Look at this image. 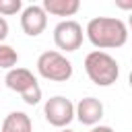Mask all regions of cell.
I'll list each match as a JSON object with an SVG mask.
<instances>
[{
  "instance_id": "8fae6325",
  "label": "cell",
  "mask_w": 132,
  "mask_h": 132,
  "mask_svg": "<svg viewBox=\"0 0 132 132\" xmlns=\"http://www.w3.org/2000/svg\"><path fill=\"white\" fill-rule=\"evenodd\" d=\"M19 62V54L12 45L8 43H0V68L4 70H12Z\"/></svg>"
},
{
  "instance_id": "277c9868",
  "label": "cell",
  "mask_w": 132,
  "mask_h": 132,
  "mask_svg": "<svg viewBox=\"0 0 132 132\" xmlns=\"http://www.w3.org/2000/svg\"><path fill=\"white\" fill-rule=\"evenodd\" d=\"M43 116L45 120L56 126V128H66L72 120H74V103L62 95L50 97L43 105Z\"/></svg>"
},
{
  "instance_id": "d6986e66",
  "label": "cell",
  "mask_w": 132,
  "mask_h": 132,
  "mask_svg": "<svg viewBox=\"0 0 132 132\" xmlns=\"http://www.w3.org/2000/svg\"><path fill=\"white\" fill-rule=\"evenodd\" d=\"M60 132H74V130H68V128H62Z\"/></svg>"
},
{
  "instance_id": "5bb4252c",
  "label": "cell",
  "mask_w": 132,
  "mask_h": 132,
  "mask_svg": "<svg viewBox=\"0 0 132 132\" xmlns=\"http://www.w3.org/2000/svg\"><path fill=\"white\" fill-rule=\"evenodd\" d=\"M6 35H8V23L4 16H0V43L6 39Z\"/></svg>"
},
{
  "instance_id": "3957f363",
  "label": "cell",
  "mask_w": 132,
  "mask_h": 132,
  "mask_svg": "<svg viewBox=\"0 0 132 132\" xmlns=\"http://www.w3.org/2000/svg\"><path fill=\"white\" fill-rule=\"evenodd\" d=\"M37 72L45 80L66 82L72 76V62L64 54H60L56 50H47L37 58Z\"/></svg>"
},
{
  "instance_id": "7a4b0ae2",
  "label": "cell",
  "mask_w": 132,
  "mask_h": 132,
  "mask_svg": "<svg viewBox=\"0 0 132 132\" xmlns=\"http://www.w3.org/2000/svg\"><path fill=\"white\" fill-rule=\"evenodd\" d=\"M85 72L91 78V82H95L97 87H109L120 76V64L107 52L95 50L85 58Z\"/></svg>"
},
{
  "instance_id": "5b68a950",
  "label": "cell",
  "mask_w": 132,
  "mask_h": 132,
  "mask_svg": "<svg viewBox=\"0 0 132 132\" xmlns=\"http://www.w3.org/2000/svg\"><path fill=\"white\" fill-rule=\"evenodd\" d=\"M82 35L85 33H82L80 23H76L72 19L60 21L54 27V43L64 52H76L82 43Z\"/></svg>"
},
{
  "instance_id": "6da1fadb",
  "label": "cell",
  "mask_w": 132,
  "mask_h": 132,
  "mask_svg": "<svg viewBox=\"0 0 132 132\" xmlns=\"http://www.w3.org/2000/svg\"><path fill=\"white\" fill-rule=\"evenodd\" d=\"M89 41L103 50H113V47H122L128 41V27L122 19L116 16H95L87 23L85 29Z\"/></svg>"
},
{
  "instance_id": "9c48e42d",
  "label": "cell",
  "mask_w": 132,
  "mask_h": 132,
  "mask_svg": "<svg viewBox=\"0 0 132 132\" xmlns=\"http://www.w3.org/2000/svg\"><path fill=\"white\" fill-rule=\"evenodd\" d=\"M43 10L45 14H54V16H72L78 12L80 2L78 0H43Z\"/></svg>"
},
{
  "instance_id": "7c38bea8",
  "label": "cell",
  "mask_w": 132,
  "mask_h": 132,
  "mask_svg": "<svg viewBox=\"0 0 132 132\" xmlns=\"http://www.w3.org/2000/svg\"><path fill=\"white\" fill-rule=\"evenodd\" d=\"M21 8H23V2L21 0H0V16L2 14H6V16L16 14Z\"/></svg>"
},
{
  "instance_id": "ba28073f",
  "label": "cell",
  "mask_w": 132,
  "mask_h": 132,
  "mask_svg": "<svg viewBox=\"0 0 132 132\" xmlns=\"http://www.w3.org/2000/svg\"><path fill=\"white\" fill-rule=\"evenodd\" d=\"M4 82H6V87H8L10 91H14V93H19V95H23V93H27L31 87L39 85L37 78L33 76V72L27 70V68H12V70H8L6 76H4Z\"/></svg>"
},
{
  "instance_id": "2e32d148",
  "label": "cell",
  "mask_w": 132,
  "mask_h": 132,
  "mask_svg": "<svg viewBox=\"0 0 132 132\" xmlns=\"http://www.w3.org/2000/svg\"><path fill=\"white\" fill-rule=\"evenodd\" d=\"M91 132H116V130H113L111 126H95Z\"/></svg>"
},
{
  "instance_id": "e0dca14e",
  "label": "cell",
  "mask_w": 132,
  "mask_h": 132,
  "mask_svg": "<svg viewBox=\"0 0 132 132\" xmlns=\"http://www.w3.org/2000/svg\"><path fill=\"white\" fill-rule=\"evenodd\" d=\"M128 25H130V29H132V12H130V16H128Z\"/></svg>"
},
{
  "instance_id": "9a60e30c",
  "label": "cell",
  "mask_w": 132,
  "mask_h": 132,
  "mask_svg": "<svg viewBox=\"0 0 132 132\" xmlns=\"http://www.w3.org/2000/svg\"><path fill=\"white\" fill-rule=\"evenodd\" d=\"M116 6L120 10H130L132 12V0H116Z\"/></svg>"
},
{
  "instance_id": "52a82bcc",
  "label": "cell",
  "mask_w": 132,
  "mask_h": 132,
  "mask_svg": "<svg viewBox=\"0 0 132 132\" xmlns=\"http://www.w3.org/2000/svg\"><path fill=\"white\" fill-rule=\"evenodd\" d=\"M74 118L85 126H95L103 118V103L97 97H85L74 105Z\"/></svg>"
},
{
  "instance_id": "8992f818",
  "label": "cell",
  "mask_w": 132,
  "mask_h": 132,
  "mask_svg": "<svg viewBox=\"0 0 132 132\" xmlns=\"http://www.w3.org/2000/svg\"><path fill=\"white\" fill-rule=\"evenodd\" d=\"M21 27L29 37H37L43 33V29L47 27V14L43 10V6L39 4H29L23 8L21 12Z\"/></svg>"
},
{
  "instance_id": "4fadbf2b",
  "label": "cell",
  "mask_w": 132,
  "mask_h": 132,
  "mask_svg": "<svg viewBox=\"0 0 132 132\" xmlns=\"http://www.w3.org/2000/svg\"><path fill=\"white\" fill-rule=\"evenodd\" d=\"M21 97H23V101H25L27 105H37V103L41 101V87L35 85V87H31L27 93H23Z\"/></svg>"
},
{
  "instance_id": "ac0fdd59",
  "label": "cell",
  "mask_w": 132,
  "mask_h": 132,
  "mask_svg": "<svg viewBox=\"0 0 132 132\" xmlns=\"http://www.w3.org/2000/svg\"><path fill=\"white\" fill-rule=\"evenodd\" d=\"M128 82H130V87H132V72H130V76H128Z\"/></svg>"
},
{
  "instance_id": "30bf717a",
  "label": "cell",
  "mask_w": 132,
  "mask_h": 132,
  "mask_svg": "<svg viewBox=\"0 0 132 132\" xmlns=\"http://www.w3.org/2000/svg\"><path fill=\"white\" fill-rule=\"evenodd\" d=\"M0 132H33L31 118H29L25 111H10V113L4 118Z\"/></svg>"
}]
</instances>
